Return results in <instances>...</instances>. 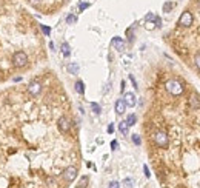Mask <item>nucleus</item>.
<instances>
[{"label": "nucleus", "instance_id": "obj_1", "mask_svg": "<svg viewBox=\"0 0 200 188\" xmlns=\"http://www.w3.org/2000/svg\"><path fill=\"white\" fill-rule=\"evenodd\" d=\"M12 65L16 66V68H25L28 63H29V59H28V54L25 52V51H22V49H19V51H16L14 54H12Z\"/></svg>", "mask_w": 200, "mask_h": 188}, {"label": "nucleus", "instance_id": "obj_2", "mask_svg": "<svg viewBox=\"0 0 200 188\" xmlns=\"http://www.w3.org/2000/svg\"><path fill=\"white\" fill-rule=\"evenodd\" d=\"M165 88L166 91L171 94V96H180V94L185 91V87L177 80V79H171V80H166L165 83Z\"/></svg>", "mask_w": 200, "mask_h": 188}, {"label": "nucleus", "instance_id": "obj_3", "mask_svg": "<svg viewBox=\"0 0 200 188\" xmlns=\"http://www.w3.org/2000/svg\"><path fill=\"white\" fill-rule=\"evenodd\" d=\"M153 139H154V143L159 146V148H166L168 143H169V137L165 131H156L153 134Z\"/></svg>", "mask_w": 200, "mask_h": 188}, {"label": "nucleus", "instance_id": "obj_4", "mask_svg": "<svg viewBox=\"0 0 200 188\" xmlns=\"http://www.w3.org/2000/svg\"><path fill=\"white\" fill-rule=\"evenodd\" d=\"M194 23V16L191 11H183L182 16L179 17V25L183 26V28H189L191 25Z\"/></svg>", "mask_w": 200, "mask_h": 188}, {"label": "nucleus", "instance_id": "obj_5", "mask_svg": "<svg viewBox=\"0 0 200 188\" xmlns=\"http://www.w3.org/2000/svg\"><path fill=\"white\" fill-rule=\"evenodd\" d=\"M57 128H59V131L60 133H68L69 130H71V120L66 117V116H60L59 117V120H57Z\"/></svg>", "mask_w": 200, "mask_h": 188}, {"label": "nucleus", "instance_id": "obj_6", "mask_svg": "<svg viewBox=\"0 0 200 188\" xmlns=\"http://www.w3.org/2000/svg\"><path fill=\"white\" fill-rule=\"evenodd\" d=\"M77 168L76 167H68V168H65V171H63V179L66 181V182H73V181H76V177H77Z\"/></svg>", "mask_w": 200, "mask_h": 188}, {"label": "nucleus", "instance_id": "obj_7", "mask_svg": "<svg viewBox=\"0 0 200 188\" xmlns=\"http://www.w3.org/2000/svg\"><path fill=\"white\" fill-rule=\"evenodd\" d=\"M28 93L31 94V96H39L42 93V83H40L39 80H31L29 82V85H28Z\"/></svg>", "mask_w": 200, "mask_h": 188}, {"label": "nucleus", "instance_id": "obj_8", "mask_svg": "<svg viewBox=\"0 0 200 188\" xmlns=\"http://www.w3.org/2000/svg\"><path fill=\"white\" fill-rule=\"evenodd\" d=\"M123 100H125V103H126V106H136V103H137V99H136V94L134 93H125L123 96Z\"/></svg>", "mask_w": 200, "mask_h": 188}, {"label": "nucleus", "instance_id": "obj_9", "mask_svg": "<svg viewBox=\"0 0 200 188\" xmlns=\"http://www.w3.org/2000/svg\"><path fill=\"white\" fill-rule=\"evenodd\" d=\"M189 106L193 110H199L200 108V96L196 93H193L189 96Z\"/></svg>", "mask_w": 200, "mask_h": 188}, {"label": "nucleus", "instance_id": "obj_10", "mask_svg": "<svg viewBox=\"0 0 200 188\" xmlns=\"http://www.w3.org/2000/svg\"><path fill=\"white\" fill-rule=\"evenodd\" d=\"M125 111H126V103H125V100L123 99H119L117 102H116V113L122 116V114H125Z\"/></svg>", "mask_w": 200, "mask_h": 188}, {"label": "nucleus", "instance_id": "obj_11", "mask_svg": "<svg viewBox=\"0 0 200 188\" xmlns=\"http://www.w3.org/2000/svg\"><path fill=\"white\" fill-rule=\"evenodd\" d=\"M111 45L114 48H117V51H125V42L120 39V37H114L111 40Z\"/></svg>", "mask_w": 200, "mask_h": 188}, {"label": "nucleus", "instance_id": "obj_12", "mask_svg": "<svg viewBox=\"0 0 200 188\" xmlns=\"http://www.w3.org/2000/svg\"><path fill=\"white\" fill-rule=\"evenodd\" d=\"M119 131L123 136H128V133H129V125L126 123V120H123V122L119 123Z\"/></svg>", "mask_w": 200, "mask_h": 188}, {"label": "nucleus", "instance_id": "obj_13", "mask_svg": "<svg viewBox=\"0 0 200 188\" xmlns=\"http://www.w3.org/2000/svg\"><path fill=\"white\" fill-rule=\"evenodd\" d=\"M79 69H80V66H79V63H76V62H73V63L68 65V73L69 74H77Z\"/></svg>", "mask_w": 200, "mask_h": 188}, {"label": "nucleus", "instance_id": "obj_14", "mask_svg": "<svg viewBox=\"0 0 200 188\" xmlns=\"http://www.w3.org/2000/svg\"><path fill=\"white\" fill-rule=\"evenodd\" d=\"M134 184H136V181H134L132 177H126V179H123V182H122V185L125 188H132Z\"/></svg>", "mask_w": 200, "mask_h": 188}, {"label": "nucleus", "instance_id": "obj_15", "mask_svg": "<svg viewBox=\"0 0 200 188\" xmlns=\"http://www.w3.org/2000/svg\"><path fill=\"white\" fill-rule=\"evenodd\" d=\"M76 91L79 94H85V83L82 80H77L76 82Z\"/></svg>", "mask_w": 200, "mask_h": 188}, {"label": "nucleus", "instance_id": "obj_16", "mask_svg": "<svg viewBox=\"0 0 200 188\" xmlns=\"http://www.w3.org/2000/svg\"><path fill=\"white\" fill-rule=\"evenodd\" d=\"M136 122H137V116H136V114H129V116L126 117V123H128L129 127H132Z\"/></svg>", "mask_w": 200, "mask_h": 188}, {"label": "nucleus", "instance_id": "obj_17", "mask_svg": "<svg viewBox=\"0 0 200 188\" xmlns=\"http://www.w3.org/2000/svg\"><path fill=\"white\" fill-rule=\"evenodd\" d=\"M62 52H63V56L65 57H68L69 54H71V48H69V45L65 42V43H62Z\"/></svg>", "mask_w": 200, "mask_h": 188}, {"label": "nucleus", "instance_id": "obj_18", "mask_svg": "<svg viewBox=\"0 0 200 188\" xmlns=\"http://www.w3.org/2000/svg\"><path fill=\"white\" fill-rule=\"evenodd\" d=\"M88 182H89V177H88V176H83V177H80L79 187L80 188H86V187H88Z\"/></svg>", "mask_w": 200, "mask_h": 188}, {"label": "nucleus", "instance_id": "obj_19", "mask_svg": "<svg viewBox=\"0 0 200 188\" xmlns=\"http://www.w3.org/2000/svg\"><path fill=\"white\" fill-rule=\"evenodd\" d=\"M91 110L94 111V114H100V113H102L100 105H99V103H96V102H92V103H91Z\"/></svg>", "mask_w": 200, "mask_h": 188}, {"label": "nucleus", "instance_id": "obj_20", "mask_svg": "<svg viewBox=\"0 0 200 188\" xmlns=\"http://www.w3.org/2000/svg\"><path fill=\"white\" fill-rule=\"evenodd\" d=\"M172 8H174V3H171V2H165V5H163V12H169Z\"/></svg>", "mask_w": 200, "mask_h": 188}, {"label": "nucleus", "instance_id": "obj_21", "mask_svg": "<svg viewBox=\"0 0 200 188\" xmlns=\"http://www.w3.org/2000/svg\"><path fill=\"white\" fill-rule=\"evenodd\" d=\"M77 22V17L74 16V14H69L68 17H66V23L68 25H73V23H76Z\"/></svg>", "mask_w": 200, "mask_h": 188}, {"label": "nucleus", "instance_id": "obj_22", "mask_svg": "<svg viewBox=\"0 0 200 188\" xmlns=\"http://www.w3.org/2000/svg\"><path fill=\"white\" fill-rule=\"evenodd\" d=\"M131 139H132V142H134L137 146H140V145H142V139H140V136H139V134H132V136H131Z\"/></svg>", "mask_w": 200, "mask_h": 188}, {"label": "nucleus", "instance_id": "obj_23", "mask_svg": "<svg viewBox=\"0 0 200 188\" xmlns=\"http://www.w3.org/2000/svg\"><path fill=\"white\" fill-rule=\"evenodd\" d=\"M40 29H42V33H43L45 36H49V34H51V28L46 26V25H40Z\"/></svg>", "mask_w": 200, "mask_h": 188}, {"label": "nucleus", "instance_id": "obj_24", "mask_svg": "<svg viewBox=\"0 0 200 188\" xmlns=\"http://www.w3.org/2000/svg\"><path fill=\"white\" fill-rule=\"evenodd\" d=\"M154 19H156V16H154L153 12H148V14H146V17H145V22H153Z\"/></svg>", "mask_w": 200, "mask_h": 188}, {"label": "nucleus", "instance_id": "obj_25", "mask_svg": "<svg viewBox=\"0 0 200 188\" xmlns=\"http://www.w3.org/2000/svg\"><path fill=\"white\" fill-rule=\"evenodd\" d=\"M194 63H196V66L200 69V52H197V54L194 56Z\"/></svg>", "mask_w": 200, "mask_h": 188}, {"label": "nucleus", "instance_id": "obj_26", "mask_svg": "<svg viewBox=\"0 0 200 188\" xmlns=\"http://www.w3.org/2000/svg\"><path fill=\"white\" fill-rule=\"evenodd\" d=\"M108 188H120V184L117 182V181H113V182L108 184Z\"/></svg>", "mask_w": 200, "mask_h": 188}, {"label": "nucleus", "instance_id": "obj_27", "mask_svg": "<svg viewBox=\"0 0 200 188\" xmlns=\"http://www.w3.org/2000/svg\"><path fill=\"white\" fill-rule=\"evenodd\" d=\"M46 182H48V185H49L51 188L56 187V181H54V177H48V179H46Z\"/></svg>", "mask_w": 200, "mask_h": 188}, {"label": "nucleus", "instance_id": "obj_28", "mask_svg": "<svg viewBox=\"0 0 200 188\" xmlns=\"http://www.w3.org/2000/svg\"><path fill=\"white\" fill-rule=\"evenodd\" d=\"M129 80H131V83H132V87H134V88L137 90L139 87H137V82H136V79H134V76H132V74H129Z\"/></svg>", "mask_w": 200, "mask_h": 188}, {"label": "nucleus", "instance_id": "obj_29", "mask_svg": "<svg viewBox=\"0 0 200 188\" xmlns=\"http://www.w3.org/2000/svg\"><path fill=\"white\" fill-rule=\"evenodd\" d=\"M117 148H119V142H117V141H113V142H111V150H114V151H116Z\"/></svg>", "mask_w": 200, "mask_h": 188}, {"label": "nucleus", "instance_id": "obj_30", "mask_svg": "<svg viewBox=\"0 0 200 188\" xmlns=\"http://www.w3.org/2000/svg\"><path fill=\"white\" fill-rule=\"evenodd\" d=\"M154 22H156V26H157V28H160V26H162V19H160V17H157V16H156Z\"/></svg>", "mask_w": 200, "mask_h": 188}, {"label": "nucleus", "instance_id": "obj_31", "mask_svg": "<svg viewBox=\"0 0 200 188\" xmlns=\"http://www.w3.org/2000/svg\"><path fill=\"white\" fill-rule=\"evenodd\" d=\"M143 171H145V176H146V177H149V176H151V173H149V168H148L146 165H143Z\"/></svg>", "mask_w": 200, "mask_h": 188}, {"label": "nucleus", "instance_id": "obj_32", "mask_svg": "<svg viewBox=\"0 0 200 188\" xmlns=\"http://www.w3.org/2000/svg\"><path fill=\"white\" fill-rule=\"evenodd\" d=\"M80 11H83V9H86V8H89V3H80L79 5Z\"/></svg>", "mask_w": 200, "mask_h": 188}, {"label": "nucleus", "instance_id": "obj_33", "mask_svg": "<svg viewBox=\"0 0 200 188\" xmlns=\"http://www.w3.org/2000/svg\"><path fill=\"white\" fill-rule=\"evenodd\" d=\"M145 28H148V29H154V23H153V22H146Z\"/></svg>", "mask_w": 200, "mask_h": 188}, {"label": "nucleus", "instance_id": "obj_34", "mask_svg": "<svg viewBox=\"0 0 200 188\" xmlns=\"http://www.w3.org/2000/svg\"><path fill=\"white\" fill-rule=\"evenodd\" d=\"M120 91H122V93L125 91V80H122V83H120Z\"/></svg>", "mask_w": 200, "mask_h": 188}, {"label": "nucleus", "instance_id": "obj_35", "mask_svg": "<svg viewBox=\"0 0 200 188\" xmlns=\"http://www.w3.org/2000/svg\"><path fill=\"white\" fill-rule=\"evenodd\" d=\"M108 133H109V134L114 133V125H109V127H108Z\"/></svg>", "mask_w": 200, "mask_h": 188}, {"label": "nucleus", "instance_id": "obj_36", "mask_svg": "<svg viewBox=\"0 0 200 188\" xmlns=\"http://www.w3.org/2000/svg\"><path fill=\"white\" fill-rule=\"evenodd\" d=\"M199 6H200V0H199Z\"/></svg>", "mask_w": 200, "mask_h": 188}]
</instances>
